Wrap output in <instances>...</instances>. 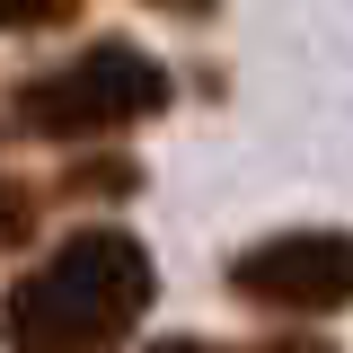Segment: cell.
<instances>
[{
  "instance_id": "obj_3",
  "label": "cell",
  "mask_w": 353,
  "mask_h": 353,
  "mask_svg": "<svg viewBox=\"0 0 353 353\" xmlns=\"http://www.w3.org/2000/svg\"><path fill=\"white\" fill-rule=\"evenodd\" d=\"M230 292L248 309H283V318H327L353 309V230H283L230 256Z\"/></svg>"
},
{
  "instance_id": "obj_9",
  "label": "cell",
  "mask_w": 353,
  "mask_h": 353,
  "mask_svg": "<svg viewBox=\"0 0 353 353\" xmlns=\"http://www.w3.org/2000/svg\"><path fill=\"white\" fill-rule=\"evenodd\" d=\"M150 9H176V18H212V0H150Z\"/></svg>"
},
{
  "instance_id": "obj_7",
  "label": "cell",
  "mask_w": 353,
  "mask_h": 353,
  "mask_svg": "<svg viewBox=\"0 0 353 353\" xmlns=\"http://www.w3.org/2000/svg\"><path fill=\"white\" fill-rule=\"evenodd\" d=\"M141 353H221V345H203V336H159V345H141Z\"/></svg>"
},
{
  "instance_id": "obj_1",
  "label": "cell",
  "mask_w": 353,
  "mask_h": 353,
  "mask_svg": "<svg viewBox=\"0 0 353 353\" xmlns=\"http://www.w3.org/2000/svg\"><path fill=\"white\" fill-rule=\"evenodd\" d=\"M150 301H159L150 248L115 221H88L0 292V345L9 353H115L150 318Z\"/></svg>"
},
{
  "instance_id": "obj_6",
  "label": "cell",
  "mask_w": 353,
  "mask_h": 353,
  "mask_svg": "<svg viewBox=\"0 0 353 353\" xmlns=\"http://www.w3.org/2000/svg\"><path fill=\"white\" fill-rule=\"evenodd\" d=\"M80 0H0V36H27V27H71Z\"/></svg>"
},
{
  "instance_id": "obj_4",
  "label": "cell",
  "mask_w": 353,
  "mask_h": 353,
  "mask_svg": "<svg viewBox=\"0 0 353 353\" xmlns=\"http://www.w3.org/2000/svg\"><path fill=\"white\" fill-rule=\"evenodd\" d=\"M27 239H36V185L0 176V248H27Z\"/></svg>"
},
{
  "instance_id": "obj_2",
  "label": "cell",
  "mask_w": 353,
  "mask_h": 353,
  "mask_svg": "<svg viewBox=\"0 0 353 353\" xmlns=\"http://www.w3.org/2000/svg\"><path fill=\"white\" fill-rule=\"evenodd\" d=\"M168 97H176V80L141 44L106 36V44H88V53H71V62L36 71V80H18L9 115H18V132H36V141H106V132H132V124H150V115H168Z\"/></svg>"
},
{
  "instance_id": "obj_5",
  "label": "cell",
  "mask_w": 353,
  "mask_h": 353,
  "mask_svg": "<svg viewBox=\"0 0 353 353\" xmlns=\"http://www.w3.org/2000/svg\"><path fill=\"white\" fill-rule=\"evenodd\" d=\"M141 176H132V159H80V168L62 176V194H132Z\"/></svg>"
},
{
  "instance_id": "obj_8",
  "label": "cell",
  "mask_w": 353,
  "mask_h": 353,
  "mask_svg": "<svg viewBox=\"0 0 353 353\" xmlns=\"http://www.w3.org/2000/svg\"><path fill=\"white\" fill-rule=\"evenodd\" d=\"M256 353H336V345H318V336H283V345H256Z\"/></svg>"
}]
</instances>
